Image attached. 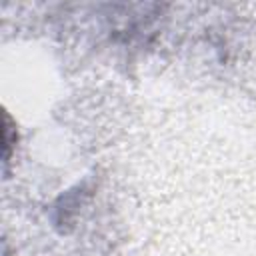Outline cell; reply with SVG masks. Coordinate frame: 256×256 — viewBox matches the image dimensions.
<instances>
[{
    "mask_svg": "<svg viewBox=\"0 0 256 256\" xmlns=\"http://www.w3.org/2000/svg\"><path fill=\"white\" fill-rule=\"evenodd\" d=\"M16 128H12V122H10V116L4 112V120H2V158H4V164H8V158H10V152H12V146L16 144V140L10 138V134H14Z\"/></svg>",
    "mask_w": 256,
    "mask_h": 256,
    "instance_id": "obj_1",
    "label": "cell"
}]
</instances>
